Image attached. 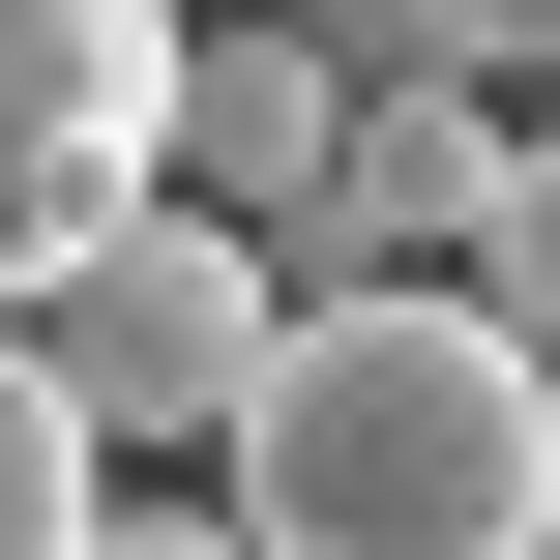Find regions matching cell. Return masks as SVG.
<instances>
[{
  "instance_id": "obj_5",
  "label": "cell",
  "mask_w": 560,
  "mask_h": 560,
  "mask_svg": "<svg viewBox=\"0 0 560 560\" xmlns=\"http://www.w3.org/2000/svg\"><path fill=\"white\" fill-rule=\"evenodd\" d=\"M502 89H443V59H354V177H325V266H472V207H502Z\"/></svg>"
},
{
  "instance_id": "obj_9",
  "label": "cell",
  "mask_w": 560,
  "mask_h": 560,
  "mask_svg": "<svg viewBox=\"0 0 560 560\" xmlns=\"http://www.w3.org/2000/svg\"><path fill=\"white\" fill-rule=\"evenodd\" d=\"M295 30H354V59H384V30H413V0H295Z\"/></svg>"
},
{
  "instance_id": "obj_2",
  "label": "cell",
  "mask_w": 560,
  "mask_h": 560,
  "mask_svg": "<svg viewBox=\"0 0 560 560\" xmlns=\"http://www.w3.org/2000/svg\"><path fill=\"white\" fill-rule=\"evenodd\" d=\"M30 354L89 384V443H236L266 354H295V266H266L236 207H118V236L30 295Z\"/></svg>"
},
{
  "instance_id": "obj_7",
  "label": "cell",
  "mask_w": 560,
  "mask_h": 560,
  "mask_svg": "<svg viewBox=\"0 0 560 560\" xmlns=\"http://www.w3.org/2000/svg\"><path fill=\"white\" fill-rule=\"evenodd\" d=\"M472 295H502V325H532V354H560V118H532V148H502V207H472Z\"/></svg>"
},
{
  "instance_id": "obj_6",
  "label": "cell",
  "mask_w": 560,
  "mask_h": 560,
  "mask_svg": "<svg viewBox=\"0 0 560 560\" xmlns=\"http://www.w3.org/2000/svg\"><path fill=\"white\" fill-rule=\"evenodd\" d=\"M89 532H118V502H89V384L0 325V560H89Z\"/></svg>"
},
{
  "instance_id": "obj_4",
  "label": "cell",
  "mask_w": 560,
  "mask_h": 560,
  "mask_svg": "<svg viewBox=\"0 0 560 560\" xmlns=\"http://www.w3.org/2000/svg\"><path fill=\"white\" fill-rule=\"evenodd\" d=\"M325 177H354V30H207L177 59V207H236L266 266H325Z\"/></svg>"
},
{
  "instance_id": "obj_1",
  "label": "cell",
  "mask_w": 560,
  "mask_h": 560,
  "mask_svg": "<svg viewBox=\"0 0 560 560\" xmlns=\"http://www.w3.org/2000/svg\"><path fill=\"white\" fill-rule=\"evenodd\" d=\"M207 472L266 560H560V354L472 266H295V354Z\"/></svg>"
},
{
  "instance_id": "obj_8",
  "label": "cell",
  "mask_w": 560,
  "mask_h": 560,
  "mask_svg": "<svg viewBox=\"0 0 560 560\" xmlns=\"http://www.w3.org/2000/svg\"><path fill=\"white\" fill-rule=\"evenodd\" d=\"M89 560H266V532H236V502H118Z\"/></svg>"
},
{
  "instance_id": "obj_3",
  "label": "cell",
  "mask_w": 560,
  "mask_h": 560,
  "mask_svg": "<svg viewBox=\"0 0 560 560\" xmlns=\"http://www.w3.org/2000/svg\"><path fill=\"white\" fill-rule=\"evenodd\" d=\"M177 0H0V325L118 236V207H177Z\"/></svg>"
}]
</instances>
